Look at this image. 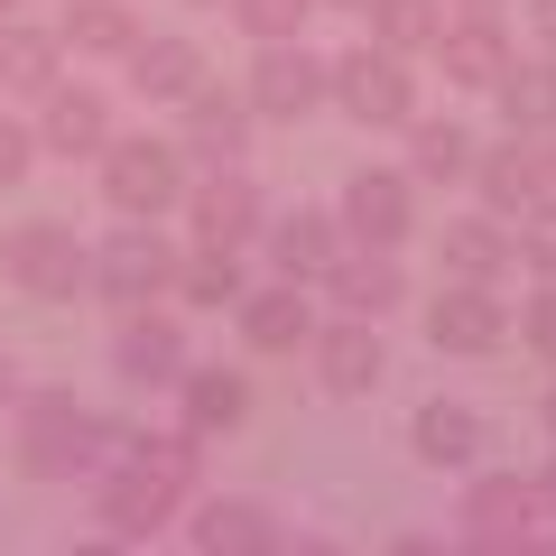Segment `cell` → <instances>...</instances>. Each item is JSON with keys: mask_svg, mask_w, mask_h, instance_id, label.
Returning <instances> with one entry per match:
<instances>
[{"mask_svg": "<svg viewBox=\"0 0 556 556\" xmlns=\"http://www.w3.org/2000/svg\"><path fill=\"white\" fill-rule=\"evenodd\" d=\"M195 10H223V0H195Z\"/></svg>", "mask_w": 556, "mask_h": 556, "instance_id": "obj_45", "label": "cell"}, {"mask_svg": "<svg viewBox=\"0 0 556 556\" xmlns=\"http://www.w3.org/2000/svg\"><path fill=\"white\" fill-rule=\"evenodd\" d=\"M547 437H556V390H547Z\"/></svg>", "mask_w": 556, "mask_h": 556, "instance_id": "obj_42", "label": "cell"}, {"mask_svg": "<svg viewBox=\"0 0 556 556\" xmlns=\"http://www.w3.org/2000/svg\"><path fill=\"white\" fill-rule=\"evenodd\" d=\"M538 177H547V195H556V130H538Z\"/></svg>", "mask_w": 556, "mask_h": 556, "instance_id": "obj_37", "label": "cell"}, {"mask_svg": "<svg viewBox=\"0 0 556 556\" xmlns=\"http://www.w3.org/2000/svg\"><path fill=\"white\" fill-rule=\"evenodd\" d=\"M121 65H130V93L139 102H186L204 84V47L195 38H139Z\"/></svg>", "mask_w": 556, "mask_h": 556, "instance_id": "obj_24", "label": "cell"}, {"mask_svg": "<svg viewBox=\"0 0 556 556\" xmlns=\"http://www.w3.org/2000/svg\"><path fill=\"white\" fill-rule=\"evenodd\" d=\"M427 56L445 65V84H464V93H492V84L510 75V38H501V10H464V20H445V38L427 47Z\"/></svg>", "mask_w": 556, "mask_h": 556, "instance_id": "obj_15", "label": "cell"}, {"mask_svg": "<svg viewBox=\"0 0 556 556\" xmlns=\"http://www.w3.org/2000/svg\"><path fill=\"white\" fill-rule=\"evenodd\" d=\"M316 10H371V0H316Z\"/></svg>", "mask_w": 556, "mask_h": 556, "instance_id": "obj_41", "label": "cell"}, {"mask_svg": "<svg viewBox=\"0 0 556 556\" xmlns=\"http://www.w3.org/2000/svg\"><path fill=\"white\" fill-rule=\"evenodd\" d=\"M0 20H20V0H0Z\"/></svg>", "mask_w": 556, "mask_h": 556, "instance_id": "obj_43", "label": "cell"}, {"mask_svg": "<svg viewBox=\"0 0 556 556\" xmlns=\"http://www.w3.org/2000/svg\"><path fill=\"white\" fill-rule=\"evenodd\" d=\"M177 390H186V427H195V437H232L241 417H251V380L223 371V362H204V371H177Z\"/></svg>", "mask_w": 556, "mask_h": 556, "instance_id": "obj_27", "label": "cell"}, {"mask_svg": "<svg viewBox=\"0 0 556 556\" xmlns=\"http://www.w3.org/2000/svg\"><path fill=\"white\" fill-rule=\"evenodd\" d=\"M223 10H232V20L251 28L260 47H269V38H298V28H306V10H316V0H223Z\"/></svg>", "mask_w": 556, "mask_h": 556, "instance_id": "obj_33", "label": "cell"}, {"mask_svg": "<svg viewBox=\"0 0 556 556\" xmlns=\"http://www.w3.org/2000/svg\"><path fill=\"white\" fill-rule=\"evenodd\" d=\"M306 353H316V380L334 399H371L380 380H390V353H380L371 316H343V325H325V334H306Z\"/></svg>", "mask_w": 556, "mask_h": 556, "instance_id": "obj_12", "label": "cell"}, {"mask_svg": "<svg viewBox=\"0 0 556 556\" xmlns=\"http://www.w3.org/2000/svg\"><path fill=\"white\" fill-rule=\"evenodd\" d=\"M241 102H251V121H306L316 102H334V65L306 38H269L260 65H251V84H241Z\"/></svg>", "mask_w": 556, "mask_h": 556, "instance_id": "obj_5", "label": "cell"}, {"mask_svg": "<svg viewBox=\"0 0 556 556\" xmlns=\"http://www.w3.org/2000/svg\"><path fill=\"white\" fill-rule=\"evenodd\" d=\"M241 251H223V241H195V251L177 260V298L186 306H241Z\"/></svg>", "mask_w": 556, "mask_h": 556, "instance_id": "obj_31", "label": "cell"}, {"mask_svg": "<svg viewBox=\"0 0 556 556\" xmlns=\"http://www.w3.org/2000/svg\"><path fill=\"white\" fill-rule=\"evenodd\" d=\"M362 20H371L380 47H399V56H427V47L445 38V0H371Z\"/></svg>", "mask_w": 556, "mask_h": 556, "instance_id": "obj_32", "label": "cell"}, {"mask_svg": "<svg viewBox=\"0 0 556 556\" xmlns=\"http://www.w3.org/2000/svg\"><path fill=\"white\" fill-rule=\"evenodd\" d=\"M167 288H177V251H167V232H159V223H130V214H121V232L93 251V298L149 306V298H167Z\"/></svg>", "mask_w": 556, "mask_h": 556, "instance_id": "obj_6", "label": "cell"}, {"mask_svg": "<svg viewBox=\"0 0 556 556\" xmlns=\"http://www.w3.org/2000/svg\"><path fill=\"white\" fill-rule=\"evenodd\" d=\"M538 519H547L538 482L482 473L473 492H464V510H455V538H464V547H482V556H510V547H538Z\"/></svg>", "mask_w": 556, "mask_h": 556, "instance_id": "obj_7", "label": "cell"}, {"mask_svg": "<svg viewBox=\"0 0 556 556\" xmlns=\"http://www.w3.org/2000/svg\"><path fill=\"white\" fill-rule=\"evenodd\" d=\"M102 139H112V102L93 93V84H47L38 93V149H56V159H102Z\"/></svg>", "mask_w": 556, "mask_h": 556, "instance_id": "obj_14", "label": "cell"}, {"mask_svg": "<svg viewBox=\"0 0 556 556\" xmlns=\"http://www.w3.org/2000/svg\"><path fill=\"white\" fill-rule=\"evenodd\" d=\"M186 223H195V241H223V251H241V241L269 232V204H260V186L241 177V167H204V186L186 195Z\"/></svg>", "mask_w": 556, "mask_h": 556, "instance_id": "obj_11", "label": "cell"}, {"mask_svg": "<svg viewBox=\"0 0 556 556\" xmlns=\"http://www.w3.org/2000/svg\"><path fill=\"white\" fill-rule=\"evenodd\" d=\"M437 260H445V278H482V288H492V278H501V269H510V260H519V232H510V223L492 214V204H482V214L445 223Z\"/></svg>", "mask_w": 556, "mask_h": 556, "instance_id": "obj_22", "label": "cell"}, {"mask_svg": "<svg viewBox=\"0 0 556 556\" xmlns=\"http://www.w3.org/2000/svg\"><path fill=\"white\" fill-rule=\"evenodd\" d=\"M93 519H102V538H112V547H149V538L177 519V501H167L159 482H139L130 464H112V473H102V492H93Z\"/></svg>", "mask_w": 556, "mask_h": 556, "instance_id": "obj_18", "label": "cell"}, {"mask_svg": "<svg viewBox=\"0 0 556 556\" xmlns=\"http://www.w3.org/2000/svg\"><path fill=\"white\" fill-rule=\"evenodd\" d=\"M408 177L417 186L473 177V130H464V121H408Z\"/></svg>", "mask_w": 556, "mask_h": 556, "instance_id": "obj_29", "label": "cell"}, {"mask_svg": "<svg viewBox=\"0 0 556 556\" xmlns=\"http://www.w3.org/2000/svg\"><path fill=\"white\" fill-rule=\"evenodd\" d=\"M241 343L251 353H298L316 334V306H306V278H269V288H241Z\"/></svg>", "mask_w": 556, "mask_h": 556, "instance_id": "obj_16", "label": "cell"}, {"mask_svg": "<svg viewBox=\"0 0 556 556\" xmlns=\"http://www.w3.org/2000/svg\"><path fill=\"white\" fill-rule=\"evenodd\" d=\"M464 10H501V0H464Z\"/></svg>", "mask_w": 556, "mask_h": 556, "instance_id": "obj_44", "label": "cell"}, {"mask_svg": "<svg viewBox=\"0 0 556 556\" xmlns=\"http://www.w3.org/2000/svg\"><path fill=\"white\" fill-rule=\"evenodd\" d=\"M510 232H519V260H529L538 278H556V195H538L529 214L510 223Z\"/></svg>", "mask_w": 556, "mask_h": 556, "instance_id": "obj_34", "label": "cell"}, {"mask_svg": "<svg viewBox=\"0 0 556 556\" xmlns=\"http://www.w3.org/2000/svg\"><path fill=\"white\" fill-rule=\"evenodd\" d=\"M10 464H20L28 482L102 473V417L75 408L65 390H20V408H10Z\"/></svg>", "mask_w": 556, "mask_h": 556, "instance_id": "obj_1", "label": "cell"}, {"mask_svg": "<svg viewBox=\"0 0 556 556\" xmlns=\"http://www.w3.org/2000/svg\"><path fill=\"white\" fill-rule=\"evenodd\" d=\"M538 501H547V519H556V455H547V473H538Z\"/></svg>", "mask_w": 556, "mask_h": 556, "instance_id": "obj_40", "label": "cell"}, {"mask_svg": "<svg viewBox=\"0 0 556 556\" xmlns=\"http://www.w3.org/2000/svg\"><path fill=\"white\" fill-rule=\"evenodd\" d=\"M177 149L195 167H241V149H251V102L241 93H223V84H195V93L177 102Z\"/></svg>", "mask_w": 556, "mask_h": 556, "instance_id": "obj_10", "label": "cell"}, {"mask_svg": "<svg viewBox=\"0 0 556 556\" xmlns=\"http://www.w3.org/2000/svg\"><path fill=\"white\" fill-rule=\"evenodd\" d=\"M112 362H121V380H139V390H167V380L186 371V334H177V316H149V306H121Z\"/></svg>", "mask_w": 556, "mask_h": 556, "instance_id": "obj_17", "label": "cell"}, {"mask_svg": "<svg viewBox=\"0 0 556 556\" xmlns=\"http://www.w3.org/2000/svg\"><path fill=\"white\" fill-rule=\"evenodd\" d=\"M492 93H501V121H510V130H529V139L556 130V56H529V65L510 56V75H501Z\"/></svg>", "mask_w": 556, "mask_h": 556, "instance_id": "obj_30", "label": "cell"}, {"mask_svg": "<svg viewBox=\"0 0 556 556\" xmlns=\"http://www.w3.org/2000/svg\"><path fill=\"white\" fill-rule=\"evenodd\" d=\"M334 102L362 121V130H408L417 121V75L399 47H353V56H334Z\"/></svg>", "mask_w": 556, "mask_h": 556, "instance_id": "obj_4", "label": "cell"}, {"mask_svg": "<svg viewBox=\"0 0 556 556\" xmlns=\"http://www.w3.org/2000/svg\"><path fill=\"white\" fill-rule=\"evenodd\" d=\"M408 455L427 464V473H464V464L482 455V417L464 408V399H427L408 427Z\"/></svg>", "mask_w": 556, "mask_h": 556, "instance_id": "obj_23", "label": "cell"}, {"mask_svg": "<svg viewBox=\"0 0 556 556\" xmlns=\"http://www.w3.org/2000/svg\"><path fill=\"white\" fill-rule=\"evenodd\" d=\"M0 278L20 298H38V306H65L75 288H93V251L75 241V223L38 214V223H20V232L0 241Z\"/></svg>", "mask_w": 556, "mask_h": 556, "instance_id": "obj_2", "label": "cell"}, {"mask_svg": "<svg viewBox=\"0 0 556 556\" xmlns=\"http://www.w3.org/2000/svg\"><path fill=\"white\" fill-rule=\"evenodd\" d=\"M102 195H112V214L159 223L186 195V149L177 139H102Z\"/></svg>", "mask_w": 556, "mask_h": 556, "instance_id": "obj_3", "label": "cell"}, {"mask_svg": "<svg viewBox=\"0 0 556 556\" xmlns=\"http://www.w3.org/2000/svg\"><path fill=\"white\" fill-rule=\"evenodd\" d=\"M343 232L371 241V251H399V241L417 232V177L408 167H362V177L343 186Z\"/></svg>", "mask_w": 556, "mask_h": 556, "instance_id": "obj_8", "label": "cell"}, {"mask_svg": "<svg viewBox=\"0 0 556 556\" xmlns=\"http://www.w3.org/2000/svg\"><path fill=\"white\" fill-rule=\"evenodd\" d=\"M186 538H195L204 556H269V547H288V538H278V519L260 510V501H241V492L204 501V510L186 519Z\"/></svg>", "mask_w": 556, "mask_h": 556, "instance_id": "obj_21", "label": "cell"}, {"mask_svg": "<svg viewBox=\"0 0 556 556\" xmlns=\"http://www.w3.org/2000/svg\"><path fill=\"white\" fill-rule=\"evenodd\" d=\"M473 186H482V204H492L501 223H519L538 195H547V177H538V149H529V130H510L501 149H473Z\"/></svg>", "mask_w": 556, "mask_h": 556, "instance_id": "obj_20", "label": "cell"}, {"mask_svg": "<svg viewBox=\"0 0 556 556\" xmlns=\"http://www.w3.org/2000/svg\"><path fill=\"white\" fill-rule=\"evenodd\" d=\"M325 298L343 306V316H390V306H408V269H399V251H371V241H343V260L325 269Z\"/></svg>", "mask_w": 556, "mask_h": 556, "instance_id": "obj_13", "label": "cell"}, {"mask_svg": "<svg viewBox=\"0 0 556 556\" xmlns=\"http://www.w3.org/2000/svg\"><path fill=\"white\" fill-rule=\"evenodd\" d=\"M56 38L75 47V56H130L139 47V10L130 0H65Z\"/></svg>", "mask_w": 556, "mask_h": 556, "instance_id": "obj_28", "label": "cell"}, {"mask_svg": "<svg viewBox=\"0 0 556 556\" xmlns=\"http://www.w3.org/2000/svg\"><path fill=\"white\" fill-rule=\"evenodd\" d=\"M28 167H38V130H28V121H10V112H0V186H20Z\"/></svg>", "mask_w": 556, "mask_h": 556, "instance_id": "obj_36", "label": "cell"}, {"mask_svg": "<svg viewBox=\"0 0 556 556\" xmlns=\"http://www.w3.org/2000/svg\"><path fill=\"white\" fill-rule=\"evenodd\" d=\"M519 343H529V353L556 371V278H538V298L519 306Z\"/></svg>", "mask_w": 556, "mask_h": 556, "instance_id": "obj_35", "label": "cell"}, {"mask_svg": "<svg viewBox=\"0 0 556 556\" xmlns=\"http://www.w3.org/2000/svg\"><path fill=\"white\" fill-rule=\"evenodd\" d=\"M529 20H538V38L556 47V0H529Z\"/></svg>", "mask_w": 556, "mask_h": 556, "instance_id": "obj_39", "label": "cell"}, {"mask_svg": "<svg viewBox=\"0 0 556 556\" xmlns=\"http://www.w3.org/2000/svg\"><path fill=\"white\" fill-rule=\"evenodd\" d=\"M121 464H130L139 482H159L167 501H186V492H195V473H204V437H195V427H159V437H130V455H121Z\"/></svg>", "mask_w": 556, "mask_h": 556, "instance_id": "obj_26", "label": "cell"}, {"mask_svg": "<svg viewBox=\"0 0 556 556\" xmlns=\"http://www.w3.org/2000/svg\"><path fill=\"white\" fill-rule=\"evenodd\" d=\"M56 75H65V38H56V28L0 20V93H28V102H38Z\"/></svg>", "mask_w": 556, "mask_h": 556, "instance_id": "obj_25", "label": "cell"}, {"mask_svg": "<svg viewBox=\"0 0 556 556\" xmlns=\"http://www.w3.org/2000/svg\"><path fill=\"white\" fill-rule=\"evenodd\" d=\"M427 343L437 353H501L510 343V306L482 278H445V298H427Z\"/></svg>", "mask_w": 556, "mask_h": 556, "instance_id": "obj_9", "label": "cell"}, {"mask_svg": "<svg viewBox=\"0 0 556 556\" xmlns=\"http://www.w3.org/2000/svg\"><path fill=\"white\" fill-rule=\"evenodd\" d=\"M260 241H269L278 278H325V269L343 260V241H353V232H343V214H316V204H298V214H278Z\"/></svg>", "mask_w": 556, "mask_h": 556, "instance_id": "obj_19", "label": "cell"}, {"mask_svg": "<svg viewBox=\"0 0 556 556\" xmlns=\"http://www.w3.org/2000/svg\"><path fill=\"white\" fill-rule=\"evenodd\" d=\"M0 408H20V362L0 353Z\"/></svg>", "mask_w": 556, "mask_h": 556, "instance_id": "obj_38", "label": "cell"}]
</instances>
